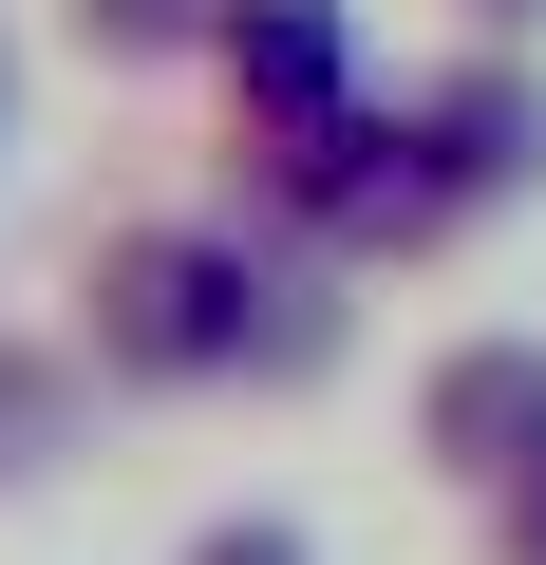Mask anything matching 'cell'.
<instances>
[{
  "label": "cell",
  "instance_id": "1",
  "mask_svg": "<svg viewBox=\"0 0 546 565\" xmlns=\"http://www.w3.org/2000/svg\"><path fill=\"white\" fill-rule=\"evenodd\" d=\"M264 321H245V264L226 245H132L114 264V359H151V377H189V359H245Z\"/></svg>",
  "mask_w": 546,
  "mask_h": 565
},
{
  "label": "cell",
  "instance_id": "2",
  "mask_svg": "<svg viewBox=\"0 0 546 565\" xmlns=\"http://www.w3.org/2000/svg\"><path fill=\"white\" fill-rule=\"evenodd\" d=\"M433 452H452V471H527V490H546V359H527V340L433 359Z\"/></svg>",
  "mask_w": 546,
  "mask_h": 565
},
{
  "label": "cell",
  "instance_id": "3",
  "mask_svg": "<svg viewBox=\"0 0 546 565\" xmlns=\"http://www.w3.org/2000/svg\"><path fill=\"white\" fill-rule=\"evenodd\" d=\"M245 76L264 95H321L340 76V20H321V0H264V20H245Z\"/></svg>",
  "mask_w": 546,
  "mask_h": 565
},
{
  "label": "cell",
  "instance_id": "4",
  "mask_svg": "<svg viewBox=\"0 0 546 565\" xmlns=\"http://www.w3.org/2000/svg\"><path fill=\"white\" fill-rule=\"evenodd\" d=\"M189 565H302V527H207Z\"/></svg>",
  "mask_w": 546,
  "mask_h": 565
},
{
  "label": "cell",
  "instance_id": "5",
  "mask_svg": "<svg viewBox=\"0 0 546 565\" xmlns=\"http://www.w3.org/2000/svg\"><path fill=\"white\" fill-rule=\"evenodd\" d=\"M170 20H207V0H95V39H170Z\"/></svg>",
  "mask_w": 546,
  "mask_h": 565
},
{
  "label": "cell",
  "instance_id": "6",
  "mask_svg": "<svg viewBox=\"0 0 546 565\" xmlns=\"http://www.w3.org/2000/svg\"><path fill=\"white\" fill-rule=\"evenodd\" d=\"M508 565H546V490H527V509H508Z\"/></svg>",
  "mask_w": 546,
  "mask_h": 565
}]
</instances>
